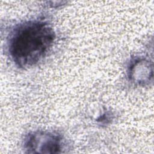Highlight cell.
Returning a JSON list of instances; mask_svg holds the SVG:
<instances>
[{"label": "cell", "instance_id": "cell-1", "mask_svg": "<svg viewBox=\"0 0 154 154\" xmlns=\"http://www.w3.org/2000/svg\"><path fill=\"white\" fill-rule=\"evenodd\" d=\"M55 37L53 28L46 22L34 20L20 23L8 38L10 57L19 67L33 66L46 55Z\"/></svg>", "mask_w": 154, "mask_h": 154}, {"label": "cell", "instance_id": "cell-2", "mask_svg": "<svg viewBox=\"0 0 154 154\" xmlns=\"http://www.w3.org/2000/svg\"><path fill=\"white\" fill-rule=\"evenodd\" d=\"M24 147L28 153H60L63 149V138L57 133L36 131L26 137Z\"/></svg>", "mask_w": 154, "mask_h": 154}, {"label": "cell", "instance_id": "cell-3", "mask_svg": "<svg viewBox=\"0 0 154 154\" xmlns=\"http://www.w3.org/2000/svg\"><path fill=\"white\" fill-rule=\"evenodd\" d=\"M128 76L129 80L137 85H145L153 79V64L144 57H135L128 67Z\"/></svg>", "mask_w": 154, "mask_h": 154}]
</instances>
